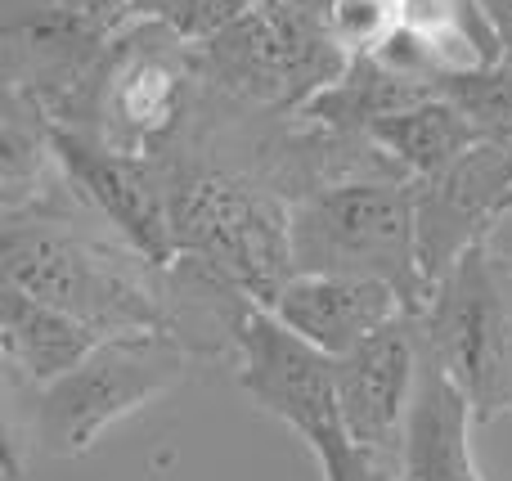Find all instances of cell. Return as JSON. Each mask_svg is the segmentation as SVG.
<instances>
[{"label":"cell","mask_w":512,"mask_h":481,"mask_svg":"<svg viewBox=\"0 0 512 481\" xmlns=\"http://www.w3.org/2000/svg\"><path fill=\"white\" fill-rule=\"evenodd\" d=\"M418 369H423L418 311L396 315L387 329H378L355 351L333 360L337 405H342V419L351 428L355 446L396 477L400 455H405L409 410H414L418 392Z\"/></svg>","instance_id":"30bf717a"},{"label":"cell","mask_w":512,"mask_h":481,"mask_svg":"<svg viewBox=\"0 0 512 481\" xmlns=\"http://www.w3.org/2000/svg\"><path fill=\"white\" fill-rule=\"evenodd\" d=\"M198 360L162 333L104 338L77 369L32 392L5 374V473L23 477V450L81 459L113 423L189 383Z\"/></svg>","instance_id":"7a4b0ae2"},{"label":"cell","mask_w":512,"mask_h":481,"mask_svg":"<svg viewBox=\"0 0 512 481\" xmlns=\"http://www.w3.org/2000/svg\"><path fill=\"white\" fill-rule=\"evenodd\" d=\"M265 306L301 342H310L333 360L409 311L405 297L391 284L360 275H292Z\"/></svg>","instance_id":"7c38bea8"},{"label":"cell","mask_w":512,"mask_h":481,"mask_svg":"<svg viewBox=\"0 0 512 481\" xmlns=\"http://www.w3.org/2000/svg\"><path fill=\"white\" fill-rule=\"evenodd\" d=\"M194 59L198 86L252 108L297 113L342 77L351 54L328 27V0H256L225 32L194 45Z\"/></svg>","instance_id":"5b68a950"},{"label":"cell","mask_w":512,"mask_h":481,"mask_svg":"<svg viewBox=\"0 0 512 481\" xmlns=\"http://www.w3.org/2000/svg\"><path fill=\"white\" fill-rule=\"evenodd\" d=\"M512 212V144L481 140L441 171L414 176V221L423 275L436 279L454 266L468 248L495 234L499 216Z\"/></svg>","instance_id":"8fae6325"},{"label":"cell","mask_w":512,"mask_h":481,"mask_svg":"<svg viewBox=\"0 0 512 481\" xmlns=\"http://www.w3.org/2000/svg\"><path fill=\"white\" fill-rule=\"evenodd\" d=\"M423 351L459 383L477 423L512 414V261L495 248H468L418 311Z\"/></svg>","instance_id":"52a82bcc"},{"label":"cell","mask_w":512,"mask_h":481,"mask_svg":"<svg viewBox=\"0 0 512 481\" xmlns=\"http://www.w3.org/2000/svg\"><path fill=\"white\" fill-rule=\"evenodd\" d=\"M54 153L77 198L90 207L95 221L113 230V239L131 243L158 266H171L180 257L176 234H171L167 171L153 153L117 149V144H104L86 131H68L59 122H54Z\"/></svg>","instance_id":"9c48e42d"},{"label":"cell","mask_w":512,"mask_h":481,"mask_svg":"<svg viewBox=\"0 0 512 481\" xmlns=\"http://www.w3.org/2000/svg\"><path fill=\"white\" fill-rule=\"evenodd\" d=\"M99 342L104 338H95L68 311L0 279V360H5V374L23 387L32 392L50 387L54 378L77 369Z\"/></svg>","instance_id":"5bb4252c"},{"label":"cell","mask_w":512,"mask_h":481,"mask_svg":"<svg viewBox=\"0 0 512 481\" xmlns=\"http://www.w3.org/2000/svg\"><path fill=\"white\" fill-rule=\"evenodd\" d=\"M369 135L405 167V176L441 171L445 162H454L459 153H468L472 144H481V131L468 122V113H463L454 99H445L441 90L409 108H400V113L382 117Z\"/></svg>","instance_id":"e0dca14e"},{"label":"cell","mask_w":512,"mask_h":481,"mask_svg":"<svg viewBox=\"0 0 512 481\" xmlns=\"http://www.w3.org/2000/svg\"><path fill=\"white\" fill-rule=\"evenodd\" d=\"M441 95L468 113V122L481 131V140L512 144V59H499L495 68L445 77Z\"/></svg>","instance_id":"ac0fdd59"},{"label":"cell","mask_w":512,"mask_h":481,"mask_svg":"<svg viewBox=\"0 0 512 481\" xmlns=\"http://www.w3.org/2000/svg\"><path fill=\"white\" fill-rule=\"evenodd\" d=\"M405 0H328V27L346 54H373L400 27Z\"/></svg>","instance_id":"ffe728a7"},{"label":"cell","mask_w":512,"mask_h":481,"mask_svg":"<svg viewBox=\"0 0 512 481\" xmlns=\"http://www.w3.org/2000/svg\"><path fill=\"white\" fill-rule=\"evenodd\" d=\"M0 279L68 311L95 338H171L167 266L77 221L23 216L0 230Z\"/></svg>","instance_id":"6da1fadb"},{"label":"cell","mask_w":512,"mask_h":481,"mask_svg":"<svg viewBox=\"0 0 512 481\" xmlns=\"http://www.w3.org/2000/svg\"><path fill=\"white\" fill-rule=\"evenodd\" d=\"M234 378L252 396L256 410L288 423L310 455L319 459L324 481H400L396 473L355 446L337 405L333 356L301 342L288 324L274 320L265 302H252L234 338Z\"/></svg>","instance_id":"8992f818"},{"label":"cell","mask_w":512,"mask_h":481,"mask_svg":"<svg viewBox=\"0 0 512 481\" xmlns=\"http://www.w3.org/2000/svg\"><path fill=\"white\" fill-rule=\"evenodd\" d=\"M400 27L423 41L441 81L495 68L504 59V41L481 0H405Z\"/></svg>","instance_id":"9a60e30c"},{"label":"cell","mask_w":512,"mask_h":481,"mask_svg":"<svg viewBox=\"0 0 512 481\" xmlns=\"http://www.w3.org/2000/svg\"><path fill=\"white\" fill-rule=\"evenodd\" d=\"M288 230L292 275L382 279L405 297L409 311H423L432 297L409 176H364L315 189L288 207Z\"/></svg>","instance_id":"277c9868"},{"label":"cell","mask_w":512,"mask_h":481,"mask_svg":"<svg viewBox=\"0 0 512 481\" xmlns=\"http://www.w3.org/2000/svg\"><path fill=\"white\" fill-rule=\"evenodd\" d=\"M256 0H131L126 18H149V23L171 27L176 36H185L189 45L212 41L216 32L243 18Z\"/></svg>","instance_id":"d6986e66"},{"label":"cell","mask_w":512,"mask_h":481,"mask_svg":"<svg viewBox=\"0 0 512 481\" xmlns=\"http://www.w3.org/2000/svg\"><path fill=\"white\" fill-rule=\"evenodd\" d=\"M427 95H436V90L391 72L387 63L373 59V54H355V59L342 68V77L328 81V86L319 90L306 108H297V113H306L310 122L333 126V131L369 135L382 117L400 113V108L418 104V99H427Z\"/></svg>","instance_id":"2e32d148"},{"label":"cell","mask_w":512,"mask_h":481,"mask_svg":"<svg viewBox=\"0 0 512 481\" xmlns=\"http://www.w3.org/2000/svg\"><path fill=\"white\" fill-rule=\"evenodd\" d=\"M194 95V45L162 23L126 18L99 63L95 99H90V117L81 131L131 153H158L189 117Z\"/></svg>","instance_id":"ba28073f"},{"label":"cell","mask_w":512,"mask_h":481,"mask_svg":"<svg viewBox=\"0 0 512 481\" xmlns=\"http://www.w3.org/2000/svg\"><path fill=\"white\" fill-rule=\"evenodd\" d=\"M153 158L167 171L171 234L180 257L207 261L256 302H270L292 279L288 198L185 144H162Z\"/></svg>","instance_id":"3957f363"},{"label":"cell","mask_w":512,"mask_h":481,"mask_svg":"<svg viewBox=\"0 0 512 481\" xmlns=\"http://www.w3.org/2000/svg\"><path fill=\"white\" fill-rule=\"evenodd\" d=\"M481 5H486L499 41H504V59H512V0H481Z\"/></svg>","instance_id":"44dd1931"},{"label":"cell","mask_w":512,"mask_h":481,"mask_svg":"<svg viewBox=\"0 0 512 481\" xmlns=\"http://www.w3.org/2000/svg\"><path fill=\"white\" fill-rule=\"evenodd\" d=\"M472 401L459 392L450 374L423 351L418 392L405 428L400 481H481L472 459Z\"/></svg>","instance_id":"4fadbf2b"}]
</instances>
